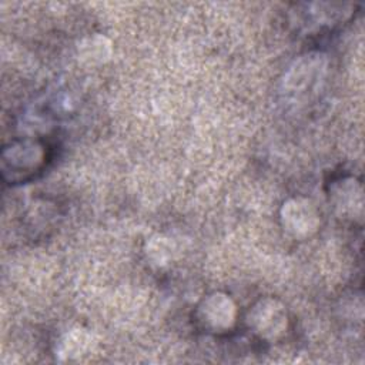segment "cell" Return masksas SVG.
Instances as JSON below:
<instances>
[{
    "mask_svg": "<svg viewBox=\"0 0 365 365\" xmlns=\"http://www.w3.org/2000/svg\"><path fill=\"white\" fill-rule=\"evenodd\" d=\"M327 71V61L319 53H309L297 58L282 80L285 96L297 100L312 97L319 88Z\"/></svg>",
    "mask_w": 365,
    "mask_h": 365,
    "instance_id": "obj_3",
    "label": "cell"
},
{
    "mask_svg": "<svg viewBox=\"0 0 365 365\" xmlns=\"http://www.w3.org/2000/svg\"><path fill=\"white\" fill-rule=\"evenodd\" d=\"M46 150L36 138H19L4 145L1 151V174L10 182H19L31 177L41 168Z\"/></svg>",
    "mask_w": 365,
    "mask_h": 365,
    "instance_id": "obj_1",
    "label": "cell"
},
{
    "mask_svg": "<svg viewBox=\"0 0 365 365\" xmlns=\"http://www.w3.org/2000/svg\"><path fill=\"white\" fill-rule=\"evenodd\" d=\"M91 335L87 331L74 328L61 336L57 344V354L64 361H74L87 354L91 349Z\"/></svg>",
    "mask_w": 365,
    "mask_h": 365,
    "instance_id": "obj_7",
    "label": "cell"
},
{
    "mask_svg": "<svg viewBox=\"0 0 365 365\" xmlns=\"http://www.w3.org/2000/svg\"><path fill=\"white\" fill-rule=\"evenodd\" d=\"M113 54V44L110 38L103 34H91L83 38L78 44L80 58L91 66L103 64L110 60Z\"/></svg>",
    "mask_w": 365,
    "mask_h": 365,
    "instance_id": "obj_8",
    "label": "cell"
},
{
    "mask_svg": "<svg viewBox=\"0 0 365 365\" xmlns=\"http://www.w3.org/2000/svg\"><path fill=\"white\" fill-rule=\"evenodd\" d=\"M279 221L288 235L295 240H307L319 230L321 215L309 198L295 195L282 202Z\"/></svg>",
    "mask_w": 365,
    "mask_h": 365,
    "instance_id": "obj_5",
    "label": "cell"
},
{
    "mask_svg": "<svg viewBox=\"0 0 365 365\" xmlns=\"http://www.w3.org/2000/svg\"><path fill=\"white\" fill-rule=\"evenodd\" d=\"M195 319L207 332L225 334L237 324L238 307L228 294L214 291L198 302L195 308Z\"/></svg>",
    "mask_w": 365,
    "mask_h": 365,
    "instance_id": "obj_4",
    "label": "cell"
},
{
    "mask_svg": "<svg viewBox=\"0 0 365 365\" xmlns=\"http://www.w3.org/2000/svg\"><path fill=\"white\" fill-rule=\"evenodd\" d=\"M329 201L339 218L355 221L362 218L364 195L361 182L351 175L342 177L331 185Z\"/></svg>",
    "mask_w": 365,
    "mask_h": 365,
    "instance_id": "obj_6",
    "label": "cell"
},
{
    "mask_svg": "<svg viewBox=\"0 0 365 365\" xmlns=\"http://www.w3.org/2000/svg\"><path fill=\"white\" fill-rule=\"evenodd\" d=\"M247 325L261 341L275 342L281 339L289 328L288 309L278 298H259L247 314Z\"/></svg>",
    "mask_w": 365,
    "mask_h": 365,
    "instance_id": "obj_2",
    "label": "cell"
},
{
    "mask_svg": "<svg viewBox=\"0 0 365 365\" xmlns=\"http://www.w3.org/2000/svg\"><path fill=\"white\" fill-rule=\"evenodd\" d=\"M309 11H305L314 26H332L336 21L344 20L346 11H344L345 4H331V3H311L308 4Z\"/></svg>",
    "mask_w": 365,
    "mask_h": 365,
    "instance_id": "obj_9",
    "label": "cell"
}]
</instances>
